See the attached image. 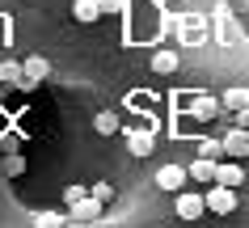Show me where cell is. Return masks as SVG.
Segmentation results:
<instances>
[{
  "mask_svg": "<svg viewBox=\"0 0 249 228\" xmlns=\"http://www.w3.org/2000/svg\"><path fill=\"white\" fill-rule=\"evenodd\" d=\"M207 199V211L211 215H228V211H236V190L232 186H224V182H211V190L203 194Z\"/></svg>",
  "mask_w": 249,
  "mask_h": 228,
  "instance_id": "6da1fadb",
  "label": "cell"
},
{
  "mask_svg": "<svg viewBox=\"0 0 249 228\" xmlns=\"http://www.w3.org/2000/svg\"><path fill=\"white\" fill-rule=\"evenodd\" d=\"M102 207H106V203L89 190L80 203H72V220H76V224H102Z\"/></svg>",
  "mask_w": 249,
  "mask_h": 228,
  "instance_id": "7a4b0ae2",
  "label": "cell"
},
{
  "mask_svg": "<svg viewBox=\"0 0 249 228\" xmlns=\"http://www.w3.org/2000/svg\"><path fill=\"white\" fill-rule=\"evenodd\" d=\"M186 182H190V169H182V165H160L157 169V186L169 190V194H178Z\"/></svg>",
  "mask_w": 249,
  "mask_h": 228,
  "instance_id": "3957f363",
  "label": "cell"
},
{
  "mask_svg": "<svg viewBox=\"0 0 249 228\" xmlns=\"http://www.w3.org/2000/svg\"><path fill=\"white\" fill-rule=\"evenodd\" d=\"M207 211V199L195 194V190H178V220H198Z\"/></svg>",
  "mask_w": 249,
  "mask_h": 228,
  "instance_id": "277c9868",
  "label": "cell"
},
{
  "mask_svg": "<svg viewBox=\"0 0 249 228\" xmlns=\"http://www.w3.org/2000/svg\"><path fill=\"white\" fill-rule=\"evenodd\" d=\"M224 152L236 157V161H245V157H249V131H245V127H232V131L224 135Z\"/></svg>",
  "mask_w": 249,
  "mask_h": 228,
  "instance_id": "5b68a950",
  "label": "cell"
},
{
  "mask_svg": "<svg viewBox=\"0 0 249 228\" xmlns=\"http://www.w3.org/2000/svg\"><path fill=\"white\" fill-rule=\"evenodd\" d=\"M220 106H224V102H215V97H207V93H198V97H190V114H195L198 123H207V119H215V114H220Z\"/></svg>",
  "mask_w": 249,
  "mask_h": 228,
  "instance_id": "8992f818",
  "label": "cell"
},
{
  "mask_svg": "<svg viewBox=\"0 0 249 228\" xmlns=\"http://www.w3.org/2000/svg\"><path fill=\"white\" fill-rule=\"evenodd\" d=\"M215 182H224V186H232V190L245 182V169L236 165V157H232V161H220V165H215Z\"/></svg>",
  "mask_w": 249,
  "mask_h": 228,
  "instance_id": "52a82bcc",
  "label": "cell"
},
{
  "mask_svg": "<svg viewBox=\"0 0 249 228\" xmlns=\"http://www.w3.org/2000/svg\"><path fill=\"white\" fill-rule=\"evenodd\" d=\"M47 72H51V64H47L42 55H30V59H26V89L42 85V81H47Z\"/></svg>",
  "mask_w": 249,
  "mask_h": 228,
  "instance_id": "ba28073f",
  "label": "cell"
},
{
  "mask_svg": "<svg viewBox=\"0 0 249 228\" xmlns=\"http://www.w3.org/2000/svg\"><path fill=\"white\" fill-rule=\"evenodd\" d=\"M178 64H182V51H157V55H152V72H157V76L178 72Z\"/></svg>",
  "mask_w": 249,
  "mask_h": 228,
  "instance_id": "9c48e42d",
  "label": "cell"
},
{
  "mask_svg": "<svg viewBox=\"0 0 249 228\" xmlns=\"http://www.w3.org/2000/svg\"><path fill=\"white\" fill-rule=\"evenodd\" d=\"M215 165L220 161H211V157H195V165H186L190 182H215Z\"/></svg>",
  "mask_w": 249,
  "mask_h": 228,
  "instance_id": "30bf717a",
  "label": "cell"
},
{
  "mask_svg": "<svg viewBox=\"0 0 249 228\" xmlns=\"http://www.w3.org/2000/svg\"><path fill=\"white\" fill-rule=\"evenodd\" d=\"M0 81H4V85H17V89H26V64L4 59V64H0Z\"/></svg>",
  "mask_w": 249,
  "mask_h": 228,
  "instance_id": "8fae6325",
  "label": "cell"
},
{
  "mask_svg": "<svg viewBox=\"0 0 249 228\" xmlns=\"http://www.w3.org/2000/svg\"><path fill=\"white\" fill-rule=\"evenodd\" d=\"M72 17L89 26V21H97V17H106V13H102V4H97V0H76V4H72Z\"/></svg>",
  "mask_w": 249,
  "mask_h": 228,
  "instance_id": "7c38bea8",
  "label": "cell"
},
{
  "mask_svg": "<svg viewBox=\"0 0 249 228\" xmlns=\"http://www.w3.org/2000/svg\"><path fill=\"white\" fill-rule=\"evenodd\" d=\"M182 42H186V47L203 42V17H198V13H190V17L182 21Z\"/></svg>",
  "mask_w": 249,
  "mask_h": 228,
  "instance_id": "4fadbf2b",
  "label": "cell"
},
{
  "mask_svg": "<svg viewBox=\"0 0 249 228\" xmlns=\"http://www.w3.org/2000/svg\"><path fill=\"white\" fill-rule=\"evenodd\" d=\"M224 106L228 110H245L249 106V85H232V89L224 93Z\"/></svg>",
  "mask_w": 249,
  "mask_h": 228,
  "instance_id": "5bb4252c",
  "label": "cell"
},
{
  "mask_svg": "<svg viewBox=\"0 0 249 228\" xmlns=\"http://www.w3.org/2000/svg\"><path fill=\"white\" fill-rule=\"evenodd\" d=\"M127 148H131V157H148V152H152V135L148 131H131L127 135Z\"/></svg>",
  "mask_w": 249,
  "mask_h": 228,
  "instance_id": "9a60e30c",
  "label": "cell"
},
{
  "mask_svg": "<svg viewBox=\"0 0 249 228\" xmlns=\"http://www.w3.org/2000/svg\"><path fill=\"white\" fill-rule=\"evenodd\" d=\"M93 131H97V135H114L118 131V114H110V110L93 114Z\"/></svg>",
  "mask_w": 249,
  "mask_h": 228,
  "instance_id": "2e32d148",
  "label": "cell"
},
{
  "mask_svg": "<svg viewBox=\"0 0 249 228\" xmlns=\"http://www.w3.org/2000/svg\"><path fill=\"white\" fill-rule=\"evenodd\" d=\"M0 169H4V174H9V177H21V174H26V157H21V152H9Z\"/></svg>",
  "mask_w": 249,
  "mask_h": 228,
  "instance_id": "e0dca14e",
  "label": "cell"
},
{
  "mask_svg": "<svg viewBox=\"0 0 249 228\" xmlns=\"http://www.w3.org/2000/svg\"><path fill=\"white\" fill-rule=\"evenodd\" d=\"M34 224H38V228H59V224H68V215H59V211H38V215H34Z\"/></svg>",
  "mask_w": 249,
  "mask_h": 228,
  "instance_id": "ac0fdd59",
  "label": "cell"
},
{
  "mask_svg": "<svg viewBox=\"0 0 249 228\" xmlns=\"http://www.w3.org/2000/svg\"><path fill=\"white\" fill-rule=\"evenodd\" d=\"M220 152H224V140H203V144H198V157H211V161H220Z\"/></svg>",
  "mask_w": 249,
  "mask_h": 228,
  "instance_id": "d6986e66",
  "label": "cell"
},
{
  "mask_svg": "<svg viewBox=\"0 0 249 228\" xmlns=\"http://www.w3.org/2000/svg\"><path fill=\"white\" fill-rule=\"evenodd\" d=\"M102 4V13L110 17V13H127V0H97Z\"/></svg>",
  "mask_w": 249,
  "mask_h": 228,
  "instance_id": "ffe728a7",
  "label": "cell"
},
{
  "mask_svg": "<svg viewBox=\"0 0 249 228\" xmlns=\"http://www.w3.org/2000/svg\"><path fill=\"white\" fill-rule=\"evenodd\" d=\"M85 194H89V190H85V186H68V190H64V203H68V207H72V203H80V199H85Z\"/></svg>",
  "mask_w": 249,
  "mask_h": 228,
  "instance_id": "44dd1931",
  "label": "cell"
},
{
  "mask_svg": "<svg viewBox=\"0 0 249 228\" xmlns=\"http://www.w3.org/2000/svg\"><path fill=\"white\" fill-rule=\"evenodd\" d=\"M93 194H97L102 203H110V199H114V186H110V182H97V186H93Z\"/></svg>",
  "mask_w": 249,
  "mask_h": 228,
  "instance_id": "7402d4cb",
  "label": "cell"
},
{
  "mask_svg": "<svg viewBox=\"0 0 249 228\" xmlns=\"http://www.w3.org/2000/svg\"><path fill=\"white\" fill-rule=\"evenodd\" d=\"M236 127H245V131H249V106H245V110H236Z\"/></svg>",
  "mask_w": 249,
  "mask_h": 228,
  "instance_id": "603a6c76",
  "label": "cell"
},
{
  "mask_svg": "<svg viewBox=\"0 0 249 228\" xmlns=\"http://www.w3.org/2000/svg\"><path fill=\"white\" fill-rule=\"evenodd\" d=\"M157 4H178V0H157Z\"/></svg>",
  "mask_w": 249,
  "mask_h": 228,
  "instance_id": "cb8c5ba5",
  "label": "cell"
}]
</instances>
